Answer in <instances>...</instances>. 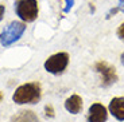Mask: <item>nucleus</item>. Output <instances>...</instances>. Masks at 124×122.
<instances>
[{"instance_id":"f257e3e1","label":"nucleus","mask_w":124,"mask_h":122,"mask_svg":"<svg viewBox=\"0 0 124 122\" xmlns=\"http://www.w3.org/2000/svg\"><path fill=\"white\" fill-rule=\"evenodd\" d=\"M42 95V90H40L39 83H24V85L19 86L16 88V91L14 93L12 99L15 103L18 105H26V103H37L40 99Z\"/></svg>"},{"instance_id":"f03ea898","label":"nucleus","mask_w":124,"mask_h":122,"mask_svg":"<svg viewBox=\"0 0 124 122\" xmlns=\"http://www.w3.org/2000/svg\"><path fill=\"white\" fill-rule=\"evenodd\" d=\"M16 15L23 21L31 23L38 18V1L37 0H15Z\"/></svg>"},{"instance_id":"7ed1b4c3","label":"nucleus","mask_w":124,"mask_h":122,"mask_svg":"<svg viewBox=\"0 0 124 122\" xmlns=\"http://www.w3.org/2000/svg\"><path fill=\"white\" fill-rule=\"evenodd\" d=\"M24 31H26L24 23L12 21V23L0 34V43H1L3 46H11L12 43H15L16 40L20 39V36L24 34Z\"/></svg>"},{"instance_id":"20e7f679","label":"nucleus","mask_w":124,"mask_h":122,"mask_svg":"<svg viewBox=\"0 0 124 122\" xmlns=\"http://www.w3.org/2000/svg\"><path fill=\"white\" fill-rule=\"evenodd\" d=\"M69 55L66 52H57L45 62V70L51 74H61L68 67Z\"/></svg>"},{"instance_id":"39448f33","label":"nucleus","mask_w":124,"mask_h":122,"mask_svg":"<svg viewBox=\"0 0 124 122\" xmlns=\"http://www.w3.org/2000/svg\"><path fill=\"white\" fill-rule=\"evenodd\" d=\"M96 71L101 76V85L104 87L113 85L117 81V74H116V68L111 66L107 62H97L96 63Z\"/></svg>"},{"instance_id":"423d86ee","label":"nucleus","mask_w":124,"mask_h":122,"mask_svg":"<svg viewBox=\"0 0 124 122\" xmlns=\"http://www.w3.org/2000/svg\"><path fill=\"white\" fill-rule=\"evenodd\" d=\"M107 121V109L101 103H93L89 107L88 122H105Z\"/></svg>"},{"instance_id":"0eeeda50","label":"nucleus","mask_w":124,"mask_h":122,"mask_svg":"<svg viewBox=\"0 0 124 122\" xmlns=\"http://www.w3.org/2000/svg\"><path fill=\"white\" fill-rule=\"evenodd\" d=\"M109 111L116 119L124 121V98L116 97L109 102Z\"/></svg>"},{"instance_id":"6e6552de","label":"nucleus","mask_w":124,"mask_h":122,"mask_svg":"<svg viewBox=\"0 0 124 122\" xmlns=\"http://www.w3.org/2000/svg\"><path fill=\"white\" fill-rule=\"evenodd\" d=\"M65 109L71 114H78L82 109V99L78 97L77 94L71 95L70 98H68L65 102Z\"/></svg>"},{"instance_id":"1a4fd4ad","label":"nucleus","mask_w":124,"mask_h":122,"mask_svg":"<svg viewBox=\"0 0 124 122\" xmlns=\"http://www.w3.org/2000/svg\"><path fill=\"white\" fill-rule=\"evenodd\" d=\"M11 122H39L37 114L31 110H23L12 117Z\"/></svg>"},{"instance_id":"9d476101","label":"nucleus","mask_w":124,"mask_h":122,"mask_svg":"<svg viewBox=\"0 0 124 122\" xmlns=\"http://www.w3.org/2000/svg\"><path fill=\"white\" fill-rule=\"evenodd\" d=\"M45 113H46V117H50V118H53L55 114H54V109L51 105H46L45 106Z\"/></svg>"},{"instance_id":"9b49d317","label":"nucleus","mask_w":124,"mask_h":122,"mask_svg":"<svg viewBox=\"0 0 124 122\" xmlns=\"http://www.w3.org/2000/svg\"><path fill=\"white\" fill-rule=\"evenodd\" d=\"M117 36L124 42V23H123V24H120V27L117 28Z\"/></svg>"},{"instance_id":"f8f14e48","label":"nucleus","mask_w":124,"mask_h":122,"mask_svg":"<svg viewBox=\"0 0 124 122\" xmlns=\"http://www.w3.org/2000/svg\"><path fill=\"white\" fill-rule=\"evenodd\" d=\"M73 4H74V0H66L65 12H69V11H70V8H71V7H73Z\"/></svg>"},{"instance_id":"ddd939ff","label":"nucleus","mask_w":124,"mask_h":122,"mask_svg":"<svg viewBox=\"0 0 124 122\" xmlns=\"http://www.w3.org/2000/svg\"><path fill=\"white\" fill-rule=\"evenodd\" d=\"M4 11H6L4 6H1V4H0V21H1V19H3V16H4Z\"/></svg>"},{"instance_id":"4468645a","label":"nucleus","mask_w":124,"mask_h":122,"mask_svg":"<svg viewBox=\"0 0 124 122\" xmlns=\"http://www.w3.org/2000/svg\"><path fill=\"white\" fill-rule=\"evenodd\" d=\"M119 9L124 11V0H119Z\"/></svg>"},{"instance_id":"2eb2a0df","label":"nucleus","mask_w":124,"mask_h":122,"mask_svg":"<svg viewBox=\"0 0 124 122\" xmlns=\"http://www.w3.org/2000/svg\"><path fill=\"white\" fill-rule=\"evenodd\" d=\"M121 63H123V66H124V52L121 54Z\"/></svg>"},{"instance_id":"dca6fc26","label":"nucleus","mask_w":124,"mask_h":122,"mask_svg":"<svg viewBox=\"0 0 124 122\" xmlns=\"http://www.w3.org/2000/svg\"><path fill=\"white\" fill-rule=\"evenodd\" d=\"M1 99H3V94L0 93V102H1Z\"/></svg>"}]
</instances>
